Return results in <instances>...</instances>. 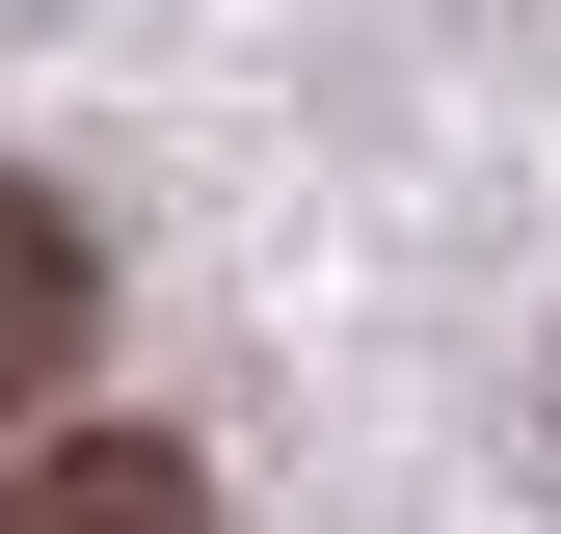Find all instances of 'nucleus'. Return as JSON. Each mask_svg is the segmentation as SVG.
I'll list each match as a JSON object with an SVG mask.
<instances>
[{"label":"nucleus","mask_w":561,"mask_h":534,"mask_svg":"<svg viewBox=\"0 0 561 534\" xmlns=\"http://www.w3.org/2000/svg\"><path fill=\"white\" fill-rule=\"evenodd\" d=\"M81 348H107V241L0 161V400H81Z\"/></svg>","instance_id":"obj_1"},{"label":"nucleus","mask_w":561,"mask_h":534,"mask_svg":"<svg viewBox=\"0 0 561 534\" xmlns=\"http://www.w3.org/2000/svg\"><path fill=\"white\" fill-rule=\"evenodd\" d=\"M0 534H215V481H187L161 428H54L27 481H0Z\"/></svg>","instance_id":"obj_2"}]
</instances>
